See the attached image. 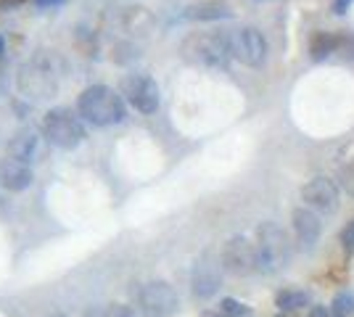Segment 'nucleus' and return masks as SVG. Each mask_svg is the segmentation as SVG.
I'll return each mask as SVG.
<instances>
[{"label":"nucleus","instance_id":"25","mask_svg":"<svg viewBox=\"0 0 354 317\" xmlns=\"http://www.w3.org/2000/svg\"><path fill=\"white\" fill-rule=\"evenodd\" d=\"M352 3L354 0H336V3H333V11H336V14H346V8H349Z\"/></svg>","mask_w":354,"mask_h":317},{"label":"nucleus","instance_id":"28","mask_svg":"<svg viewBox=\"0 0 354 317\" xmlns=\"http://www.w3.org/2000/svg\"><path fill=\"white\" fill-rule=\"evenodd\" d=\"M204 317H225V315H222V312H207Z\"/></svg>","mask_w":354,"mask_h":317},{"label":"nucleus","instance_id":"13","mask_svg":"<svg viewBox=\"0 0 354 317\" xmlns=\"http://www.w3.org/2000/svg\"><path fill=\"white\" fill-rule=\"evenodd\" d=\"M294 233H296V238H299L301 246H315V243L320 241L323 222H320V217H317L310 206L296 209L294 211Z\"/></svg>","mask_w":354,"mask_h":317},{"label":"nucleus","instance_id":"15","mask_svg":"<svg viewBox=\"0 0 354 317\" xmlns=\"http://www.w3.org/2000/svg\"><path fill=\"white\" fill-rule=\"evenodd\" d=\"M275 307L281 312H296V309H304L310 307V294L301 291V288H283L275 296Z\"/></svg>","mask_w":354,"mask_h":317},{"label":"nucleus","instance_id":"29","mask_svg":"<svg viewBox=\"0 0 354 317\" xmlns=\"http://www.w3.org/2000/svg\"><path fill=\"white\" fill-rule=\"evenodd\" d=\"M48 317H66L64 312H53V315H48Z\"/></svg>","mask_w":354,"mask_h":317},{"label":"nucleus","instance_id":"30","mask_svg":"<svg viewBox=\"0 0 354 317\" xmlns=\"http://www.w3.org/2000/svg\"><path fill=\"white\" fill-rule=\"evenodd\" d=\"M3 46H6V43H3V37H0V56H3Z\"/></svg>","mask_w":354,"mask_h":317},{"label":"nucleus","instance_id":"12","mask_svg":"<svg viewBox=\"0 0 354 317\" xmlns=\"http://www.w3.org/2000/svg\"><path fill=\"white\" fill-rule=\"evenodd\" d=\"M35 180V175H32L30 164H24V162H19V159H3L0 162V188H6V191H27Z\"/></svg>","mask_w":354,"mask_h":317},{"label":"nucleus","instance_id":"24","mask_svg":"<svg viewBox=\"0 0 354 317\" xmlns=\"http://www.w3.org/2000/svg\"><path fill=\"white\" fill-rule=\"evenodd\" d=\"M310 317H336L328 307H312L310 309Z\"/></svg>","mask_w":354,"mask_h":317},{"label":"nucleus","instance_id":"17","mask_svg":"<svg viewBox=\"0 0 354 317\" xmlns=\"http://www.w3.org/2000/svg\"><path fill=\"white\" fill-rule=\"evenodd\" d=\"M312 59L315 61H323L325 56H330V53H336V35H328V32H317L315 37H312Z\"/></svg>","mask_w":354,"mask_h":317},{"label":"nucleus","instance_id":"10","mask_svg":"<svg viewBox=\"0 0 354 317\" xmlns=\"http://www.w3.org/2000/svg\"><path fill=\"white\" fill-rule=\"evenodd\" d=\"M193 294L198 296V299H209V296H214L217 291H220V283H222V262L220 259H214L212 254H204V257L196 262V267H193Z\"/></svg>","mask_w":354,"mask_h":317},{"label":"nucleus","instance_id":"23","mask_svg":"<svg viewBox=\"0 0 354 317\" xmlns=\"http://www.w3.org/2000/svg\"><path fill=\"white\" fill-rule=\"evenodd\" d=\"M106 317H135V312L127 304H111V307L106 309Z\"/></svg>","mask_w":354,"mask_h":317},{"label":"nucleus","instance_id":"26","mask_svg":"<svg viewBox=\"0 0 354 317\" xmlns=\"http://www.w3.org/2000/svg\"><path fill=\"white\" fill-rule=\"evenodd\" d=\"M35 3H40V6H56L61 0H35Z\"/></svg>","mask_w":354,"mask_h":317},{"label":"nucleus","instance_id":"5","mask_svg":"<svg viewBox=\"0 0 354 317\" xmlns=\"http://www.w3.org/2000/svg\"><path fill=\"white\" fill-rule=\"evenodd\" d=\"M19 90L24 93L27 98H37V101L59 90V79H56L50 61L43 59V56L32 59L19 75Z\"/></svg>","mask_w":354,"mask_h":317},{"label":"nucleus","instance_id":"7","mask_svg":"<svg viewBox=\"0 0 354 317\" xmlns=\"http://www.w3.org/2000/svg\"><path fill=\"white\" fill-rule=\"evenodd\" d=\"M230 50H233V59H238L241 64L262 66L267 59V40L259 30L243 27L230 35Z\"/></svg>","mask_w":354,"mask_h":317},{"label":"nucleus","instance_id":"2","mask_svg":"<svg viewBox=\"0 0 354 317\" xmlns=\"http://www.w3.org/2000/svg\"><path fill=\"white\" fill-rule=\"evenodd\" d=\"M180 53L188 64L207 66V69H225L233 59L230 37L220 32H193L183 40Z\"/></svg>","mask_w":354,"mask_h":317},{"label":"nucleus","instance_id":"27","mask_svg":"<svg viewBox=\"0 0 354 317\" xmlns=\"http://www.w3.org/2000/svg\"><path fill=\"white\" fill-rule=\"evenodd\" d=\"M85 317H106V312H93L90 309V312H85Z\"/></svg>","mask_w":354,"mask_h":317},{"label":"nucleus","instance_id":"8","mask_svg":"<svg viewBox=\"0 0 354 317\" xmlns=\"http://www.w3.org/2000/svg\"><path fill=\"white\" fill-rule=\"evenodd\" d=\"M220 262L222 270H227L230 275H251V272H257V249L249 238L233 236L222 246Z\"/></svg>","mask_w":354,"mask_h":317},{"label":"nucleus","instance_id":"4","mask_svg":"<svg viewBox=\"0 0 354 317\" xmlns=\"http://www.w3.org/2000/svg\"><path fill=\"white\" fill-rule=\"evenodd\" d=\"M43 135L50 146L72 151L85 140V124L72 108H50L43 117Z\"/></svg>","mask_w":354,"mask_h":317},{"label":"nucleus","instance_id":"9","mask_svg":"<svg viewBox=\"0 0 354 317\" xmlns=\"http://www.w3.org/2000/svg\"><path fill=\"white\" fill-rule=\"evenodd\" d=\"M122 93L140 114H156L159 108V85L148 75H133L122 82Z\"/></svg>","mask_w":354,"mask_h":317},{"label":"nucleus","instance_id":"16","mask_svg":"<svg viewBox=\"0 0 354 317\" xmlns=\"http://www.w3.org/2000/svg\"><path fill=\"white\" fill-rule=\"evenodd\" d=\"M188 19H198V21H212V19H227L230 8L222 3H201V6H191L188 8Z\"/></svg>","mask_w":354,"mask_h":317},{"label":"nucleus","instance_id":"19","mask_svg":"<svg viewBox=\"0 0 354 317\" xmlns=\"http://www.w3.org/2000/svg\"><path fill=\"white\" fill-rule=\"evenodd\" d=\"M336 53H341V59L354 61V35L352 32H341V35H336Z\"/></svg>","mask_w":354,"mask_h":317},{"label":"nucleus","instance_id":"11","mask_svg":"<svg viewBox=\"0 0 354 317\" xmlns=\"http://www.w3.org/2000/svg\"><path fill=\"white\" fill-rule=\"evenodd\" d=\"M301 198L312 211H336L339 209V185L328 177H315L301 188Z\"/></svg>","mask_w":354,"mask_h":317},{"label":"nucleus","instance_id":"3","mask_svg":"<svg viewBox=\"0 0 354 317\" xmlns=\"http://www.w3.org/2000/svg\"><path fill=\"white\" fill-rule=\"evenodd\" d=\"M254 249H257V272L272 275L283 270V265L288 262V236L275 222H262L257 227Z\"/></svg>","mask_w":354,"mask_h":317},{"label":"nucleus","instance_id":"22","mask_svg":"<svg viewBox=\"0 0 354 317\" xmlns=\"http://www.w3.org/2000/svg\"><path fill=\"white\" fill-rule=\"evenodd\" d=\"M341 246L346 254H354V220L341 230Z\"/></svg>","mask_w":354,"mask_h":317},{"label":"nucleus","instance_id":"20","mask_svg":"<svg viewBox=\"0 0 354 317\" xmlns=\"http://www.w3.org/2000/svg\"><path fill=\"white\" fill-rule=\"evenodd\" d=\"M220 312L225 317H249L251 315L249 307H246V304H241V302H236V299H222Z\"/></svg>","mask_w":354,"mask_h":317},{"label":"nucleus","instance_id":"1","mask_svg":"<svg viewBox=\"0 0 354 317\" xmlns=\"http://www.w3.org/2000/svg\"><path fill=\"white\" fill-rule=\"evenodd\" d=\"M77 111L80 117L95 127H111L127 117V108L124 101L114 88H106V85H93L85 88L77 98Z\"/></svg>","mask_w":354,"mask_h":317},{"label":"nucleus","instance_id":"14","mask_svg":"<svg viewBox=\"0 0 354 317\" xmlns=\"http://www.w3.org/2000/svg\"><path fill=\"white\" fill-rule=\"evenodd\" d=\"M35 151H37V135H35V130H32V127L19 130V133L11 137V143H8V153H11V159H19V162H24V164H30Z\"/></svg>","mask_w":354,"mask_h":317},{"label":"nucleus","instance_id":"21","mask_svg":"<svg viewBox=\"0 0 354 317\" xmlns=\"http://www.w3.org/2000/svg\"><path fill=\"white\" fill-rule=\"evenodd\" d=\"M341 188L349 196H354V162H349V164L341 169Z\"/></svg>","mask_w":354,"mask_h":317},{"label":"nucleus","instance_id":"6","mask_svg":"<svg viewBox=\"0 0 354 317\" xmlns=\"http://www.w3.org/2000/svg\"><path fill=\"white\" fill-rule=\"evenodd\" d=\"M138 307L143 317H169L177 309L175 288L164 280H151L138 294Z\"/></svg>","mask_w":354,"mask_h":317},{"label":"nucleus","instance_id":"18","mask_svg":"<svg viewBox=\"0 0 354 317\" xmlns=\"http://www.w3.org/2000/svg\"><path fill=\"white\" fill-rule=\"evenodd\" d=\"M330 312L336 317H349L354 315V296L352 294H339L333 304H330Z\"/></svg>","mask_w":354,"mask_h":317}]
</instances>
